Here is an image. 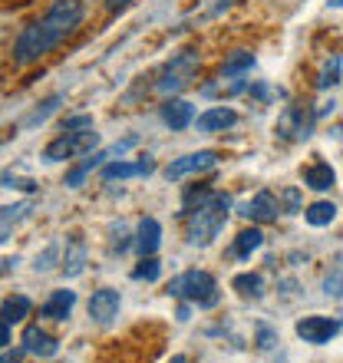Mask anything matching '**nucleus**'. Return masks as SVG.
<instances>
[{
	"label": "nucleus",
	"mask_w": 343,
	"mask_h": 363,
	"mask_svg": "<svg viewBox=\"0 0 343 363\" xmlns=\"http://www.w3.org/2000/svg\"><path fill=\"white\" fill-rule=\"evenodd\" d=\"M79 20H83V4L79 0H53L47 17L23 27V33L17 37V43H13L17 63H37L40 57H47L50 50L60 47L79 27Z\"/></svg>",
	"instance_id": "f257e3e1"
},
{
	"label": "nucleus",
	"mask_w": 343,
	"mask_h": 363,
	"mask_svg": "<svg viewBox=\"0 0 343 363\" xmlns=\"http://www.w3.org/2000/svg\"><path fill=\"white\" fill-rule=\"evenodd\" d=\"M228 208H231L228 195H208L205 201H198V205L185 208V211H189V221H185L189 245L205 248V245H211V241L218 238V231L225 228V221H228Z\"/></svg>",
	"instance_id": "f03ea898"
},
{
	"label": "nucleus",
	"mask_w": 343,
	"mask_h": 363,
	"mask_svg": "<svg viewBox=\"0 0 343 363\" xmlns=\"http://www.w3.org/2000/svg\"><path fill=\"white\" fill-rule=\"evenodd\" d=\"M169 294L185 297V301H191V304H198V307H215L221 297L218 284H215V277L208 271H185V274H179L169 284Z\"/></svg>",
	"instance_id": "7ed1b4c3"
},
{
	"label": "nucleus",
	"mask_w": 343,
	"mask_h": 363,
	"mask_svg": "<svg viewBox=\"0 0 343 363\" xmlns=\"http://www.w3.org/2000/svg\"><path fill=\"white\" fill-rule=\"evenodd\" d=\"M195 73H198V53H191V50H185V53H179V57H175V60L169 63V67H165L162 79L155 83V89H159L162 96L179 93V89L189 86Z\"/></svg>",
	"instance_id": "20e7f679"
},
{
	"label": "nucleus",
	"mask_w": 343,
	"mask_h": 363,
	"mask_svg": "<svg viewBox=\"0 0 343 363\" xmlns=\"http://www.w3.org/2000/svg\"><path fill=\"white\" fill-rule=\"evenodd\" d=\"M96 143H99V133H93V129L67 133V135H60L57 143H50V145H47L43 159H47V162H63V159H77V155H83V152H89V149H96Z\"/></svg>",
	"instance_id": "39448f33"
},
{
	"label": "nucleus",
	"mask_w": 343,
	"mask_h": 363,
	"mask_svg": "<svg viewBox=\"0 0 343 363\" xmlns=\"http://www.w3.org/2000/svg\"><path fill=\"white\" fill-rule=\"evenodd\" d=\"M294 330L304 344H327V340H334V337L340 334V320H337V317H324V314L300 317Z\"/></svg>",
	"instance_id": "423d86ee"
},
{
	"label": "nucleus",
	"mask_w": 343,
	"mask_h": 363,
	"mask_svg": "<svg viewBox=\"0 0 343 363\" xmlns=\"http://www.w3.org/2000/svg\"><path fill=\"white\" fill-rule=\"evenodd\" d=\"M135 143H139V139H135V135H129V139H123V143H113L109 149H103V152H93L89 159H83V162H79L77 169H73V172L67 175V185H69V189H79V185H83V179H86L89 172H93V169H99V165H103L106 159H116V155L129 152V149H133Z\"/></svg>",
	"instance_id": "0eeeda50"
},
{
	"label": "nucleus",
	"mask_w": 343,
	"mask_h": 363,
	"mask_svg": "<svg viewBox=\"0 0 343 363\" xmlns=\"http://www.w3.org/2000/svg\"><path fill=\"white\" fill-rule=\"evenodd\" d=\"M215 165H218V152H211V149H205V152H191V155H181V159H175V162L165 169V179H169V182H179V179H185V175L208 172V169H215Z\"/></svg>",
	"instance_id": "6e6552de"
},
{
	"label": "nucleus",
	"mask_w": 343,
	"mask_h": 363,
	"mask_svg": "<svg viewBox=\"0 0 343 363\" xmlns=\"http://www.w3.org/2000/svg\"><path fill=\"white\" fill-rule=\"evenodd\" d=\"M119 291L113 287H99L93 297H89V317H93L96 324H109L116 314H119Z\"/></svg>",
	"instance_id": "1a4fd4ad"
},
{
	"label": "nucleus",
	"mask_w": 343,
	"mask_h": 363,
	"mask_svg": "<svg viewBox=\"0 0 343 363\" xmlns=\"http://www.w3.org/2000/svg\"><path fill=\"white\" fill-rule=\"evenodd\" d=\"M277 211H281V205H277V199H274V191H257L254 199L241 208V215L244 218H251V221H274L277 218Z\"/></svg>",
	"instance_id": "9d476101"
},
{
	"label": "nucleus",
	"mask_w": 343,
	"mask_h": 363,
	"mask_svg": "<svg viewBox=\"0 0 343 363\" xmlns=\"http://www.w3.org/2000/svg\"><path fill=\"white\" fill-rule=\"evenodd\" d=\"M23 350H27V354H33V357L50 360V357H57L60 344L47 334V330H40V327H27V330H23Z\"/></svg>",
	"instance_id": "9b49d317"
},
{
	"label": "nucleus",
	"mask_w": 343,
	"mask_h": 363,
	"mask_svg": "<svg viewBox=\"0 0 343 363\" xmlns=\"http://www.w3.org/2000/svg\"><path fill=\"white\" fill-rule=\"evenodd\" d=\"M159 245H162V225L155 218H142L139 221V231H135V248H139V255L149 258V255L159 251Z\"/></svg>",
	"instance_id": "f8f14e48"
},
{
	"label": "nucleus",
	"mask_w": 343,
	"mask_h": 363,
	"mask_svg": "<svg viewBox=\"0 0 343 363\" xmlns=\"http://www.w3.org/2000/svg\"><path fill=\"white\" fill-rule=\"evenodd\" d=\"M307 129H310V119H304V109H297V106L284 109V116L277 119V133L284 139H307L310 135Z\"/></svg>",
	"instance_id": "ddd939ff"
},
{
	"label": "nucleus",
	"mask_w": 343,
	"mask_h": 363,
	"mask_svg": "<svg viewBox=\"0 0 343 363\" xmlns=\"http://www.w3.org/2000/svg\"><path fill=\"white\" fill-rule=\"evenodd\" d=\"M73 304H77V294H73V291H53L47 304L40 307V314L50 317V320H67Z\"/></svg>",
	"instance_id": "4468645a"
},
{
	"label": "nucleus",
	"mask_w": 343,
	"mask_h": 363,
	"mask_svg": "<svg viewBox=\"0 0 343 363\" xmlns=\"http://www.w3.org/2000/svg\"><path fill=\"white\" fill-rule=\"evenodd\" d=\"M238 123V113L235 109H225V106H218V109H208V113L198 116V129L201 133H218V129H228V125Z\"/></svg>",
	"instance_id": "2eb2a0df"
},
{
	"label": "nucleus",
	"mask_w": 343,
	"mask_h": 363,
	"mask_svg": "<svg viewBox=\"0 0 343 363\" xmlns=\"http://www.w3.org/2000/svg\"><path fill=\"white\" fill-rule=\"evenodd\" d=\"M162 119L172 129H185V125L195 119V109H191V103H185V99H169V103L162 106Z\"/></svg>",
	"instance_id": "dca6fc26"
},
{
	"label": "nucleus",
	"mask_w": 343,
	"mask_h": 363,
	"mask_svg": "<svg viewBox=\"0 0 343 363\" xmlns=\"http://www.w3.org/2000/svg\"><path fill=\"white\" fill-rule=\"evenodd\" d=\"M152 172V162L142 159V162H109L103 169V179L106 182H116V179H133V175H149Z\"/></svg>",
	"instance_id": "f3484780"
},
{
	"label": "nucleus",
	"mask_w": 343,
	"mask_h": 363,
	"mask_svg": "<svg viewBox=\"0 0 343 363\" xmlns=\"http://www.w3.org/2000/svg\"><path fill=\"white\" fill-rule=\"evenodd\" d=\"M304 182H307V189L327 191V189H334L337 175H334V169H330L327 162H314V165H310V169L304 172Z\"/></svg>",
	"instance_id": "a211bd4d"
},
{
	"label": "nucleus",
	"mask_w": 343,
	"mask_h": 363,
	"mask_svg": "<svg viewBox=\"0 0 343 363\" xmlns=\"http://www.w3.org/2000/svg\"><path fill=\"white\" fill-rule=\"evenodd\" d=\"M304 218H307V225L324 228V225H330V221L337 218V205L334 201H314V205L304 211Z\"/></svg>",
	"instance_id": "6ab92c4d"
},
{
	"label": "nucleus",
	"mask_w": 343,
	"mask_h": 363,
	"mask_svg": "<svg viewBox=\"0 0 343 363\" xmlns=\"http://www.w3.org/2000/svg\"><path fill=\"white\" fill-rule=\"evenodd\" d=\"M60 103H63V96H50L47 103H40L37 109H33V113L27 116V119H23V129H33V125H43L50 119V116L57 113L60 109Z\"/></svg>",
	"instance_id": "aec40b11"
},
{
	"label": "nucleus",
	"mask_w": 343,
	"mask_h": 363,
	"mask_svg": "<svg viewBox=\"0 0 343 363\" xmlns=\"http://www.w3.org/2000/svg\"><path fill=\"white\" fill-rule=\"evenodd\" d=\"M83 268H86V248H83V241H69L67 261H63V271H67V277H77V274H83Z\"/></svg>",
	"instance_id": "412c9836"
},
{
	"label": "nucleus",
	"mask_w": 343,
	"mask_h": 363,
	"mask_svg": "<svg viewBox=\"0 0 343 363\" xmlns=\"http://www.w3.org/2000/svg\"><path fill=\"white\" fill-rule=\"evenodd\" d=\"M30 314V297L17 294V297H7L4 301V324H17L23 317Z\"/></svg>",
	"instance_id": "4be33fe9"
},
{
	"label": "nucleus",
	"mask_w": 343,
	"mask_h": 363,
	"mask_svg": "<svg viewBox=\"0 0 343 363\" xmlns=\"http://www.w3.org/2000/svg\"><path fill=\"white\" fill-rule=\"evenodd\" d=\"M261 241H264V235H261L257 228L241 231L238 238H235V255H238V258H251V251L261 248Z\"/></svg>",
	"instance_id": "5701e85b"
},
{
	"label": "nucleus",
	"mask_w": 343,
	"mask_h": 363,
	"mask_svg": "<svg viewBox=\"0 0 343 363\" xmlns=\"http://www.w3.org/2000/svg\"><path fill=\"white\" fill-rule=\"evenodd\" d=\"M231 287L244 297H261L264 294V281H261V274H238L235 281H231Z\"/></svg>",
	"instance_id": "b1692460"
},
{
	"label": "nucleus",
	"mask_w": 343,
	"mask_h": 363,
	"mask_svg": "<svg viewBox=\"0 0 343 363\" xmlns=\"http://www.w3.org/2000/svg\"><path fill=\"white\" fill-rule=\"evenodd\" d=\"M30 208H33L30 201H20V205H7V208H4V238H0V241L10 238V225H13V221H20V218H27Z\"/></svg>",
	"instance_id": "393cba45"
},
{
	"label": "nucleus",
	"mask_w": 343,
	"mask_h": 363,
	"mask_svg": "<svg viewBox=\"0 0 343 363\" xmlns=\"http://www.w3.org/2000/svg\"><path fill=\"white\" fill-rule=\"evenodd\" d=\"M251 67H254V57L244 53V50H238V53L225 63V77H241V73H248Z\"/></svg>",
	"instance_id": "a878e982"
},
{
	"label": "nucleus",
	"mask_w": 343,
	"mask_h": 363,
	"mask_svg": "<svg viewBox=\"0 0 343 363\" xmlns=\"http://www.w3.org/2000/svg\"><path fill=\"white\" fill-rule=\"evenodd\" d=\"M159 274H162V264H159V261H155L152 255L139 261V268L133 271L135 281H159Z\"/></svg>",
	"instance_id": "bb28decb"
},
{
	"label": "nucleus",
	"mask_w": 343,
	"mask_h": 363,
	"mask_svg": "<svg viewBox=\"0 0 343 363\" xmlns=\"http://www.w3.org/2000/svg\"><path fill=\"white\" fill-rule=\"evenodd\" d=\"M337 77H340V57L334 60H327V67L320 69V77H317V89H327V86H334Z\"/></svg>",
	"instance_id": "cd10ccee"
},
{
	"label": "nucleus",
	"mask_w": 343,
	"mask_h": 363,
	"mask_svg": "<svg viewBox=\"0 0 343 363\" xmlns=\"http://www.w3.org/2000/svg\"><path fill=\"white\" fill-rule=\"evenodd\" d=\"M79 129H93V116H69V119H63V133H79Z\"/></svg>",
	"instance_id": "c85d7f7f"
},
{
	"label": "nucleus",
	"mask_w": 343,
	"mask_h": 363,
	"mask_svg": "<svg viewBox=\"0 0 343 363\" xmlns=\"http://www.w3.org/2000/svg\"><path fill=\"white\" fill-rule=\"evenodd\" d=\"M57 255H60V248L57 245H50L43 255H37V271H47V268H53V261H57Z\"/></svg>",
	"instance_id": "c756f323"
},
{
	"label": "nucleus",
	"mask_w": 343,
	"mask_h": 363,
	"mask_svg": "<svg viewBox=\"0 0 343 363\" xmlns=\"http://www.w3.org/2000/svg\"><path fill=\"white\" fill-rule=\"evenodd\" d=\"M257 337H261V347H264V350H271V347H274V334H271L264 324L257 327Z\"/></svg>",
	"instance_id": "7c9ffc66"
},
{
	"label": "nucleus",
	"mask_w": 343,
	"mask_h": 363,
	"mask_svg": "<svg viewBox=\"0 0 343 363\" xmlns=\"http://www.w3.org/2000/svg\"><path fill=\"white\" fill-rule=\"evenodd\" d=\"M0 363H20V350H10V347H4V360Z\"/></svg>",
	"instance_id": "2f4dec72"
},
{
	"label": "nucleus",
	"mask_w": 343,
	"mask_h": 363,
	"mask_svg": "<svg viewBox=\"0 0 343 363\" xmlns=\"http://www.w3.org/2000/svg\"><path fill=\"white\" fill-rule=\"evenodd\" d=\"M284 199H287V208H291V211H297V189H291V191H287V195H284Z\"/></svg>",
	"instance_id": "473e14b6"
},
{
	"label": "nucleus",
	"mask_w": 343,
	"mask_h": 363,
	"mask_svg": "<svg viewBox=\"0 0 343 363\" xmlns=\"http://www.w3.org/2000/svg\"><path fill=\"white\" fill-rule=\"evenodd\" d=\"M0 344H4V347H10V324H4V327H0Z\"/></svg>",
	"instance_id": "72a5a7b5"
},
{
	"label": "nucleus",
	"mask_w": 343,
	"mask_h": 363,
	"mask_svg": "<svg viewBox=\"0 0 343 363\" xmlns=\"http://www.w3.org/2000/svg\"><path fill=\"white\" fill-rule=\"evenodd\" d=\"M125 4H129V0H113L109 7H113V10H119V7H125Z\"/></svg>",
	"instance_id": "f704fd0d"
},
{
	"label": "nucleus",
	"mask_w": 343,
	"mask_h": 363,
	"mask_svg": "<svg viewBox=\"0 0 343 363\" xmlns=\"http://www.w3.org/2000/svg\"><path fill=\"white\" fill-rule=\"evenodd\" d=\"M330 7H337V10H340V7H343V0H330Z\"/></svg>",
	"instance_id": "c9c22d12"
},
{
	"label": "nucleus",
	"mask_w": 343,
	"mask_h": 363,
	"mask_svg": "<svg viewBox=\"0 0 343 363\" xmlns=\"http://www.w3.org/2000/svg\"><path fill=\"white\" fill-rule=\"evenodd\" d=\"M169 363H185V357H172V360Z\"/></svg>",
	"instance_id": "e433bc0d"
}]
</instances>
